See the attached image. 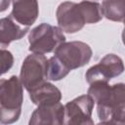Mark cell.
<instances>
[{
	"label": "cell",
	"mask_w": 125,
	"mask_h": 125,
	"mask_svg": "<svg viewBox=\"0 0 125 125\" xmlns=\"http://www.w3.org/2000/svg\"><path fill=\"white\" fill-rule=\"evenodd\" d=\"M70 71L65 68L62 63L55 57H51L47 62V68H46V77L52 81H59L64 78Z\"/></svg>",
	"instance_id": "15"
},
{
	"label": "cell",
	"mask_w": 125,
	"mask_h": 125,
	"mask_svg": "<svg viewBox=\"0 0 125 125\" xmlns=\"http://www.w3.org/2000/svg\"><path fill=\"white\" fill-rule=\"evenodd\" d=\"M95 102L88 94L81 95L70 102L66 103L64 106V122L67 125H92V112Z\"/></svg>",
	"instance_id": "6"
},
{
	"label": "cell",
	"mask_w": 125,
	"mask_h": 125,
	"mask_svg": "<svg viewBox=\"0 0 125 125\" xmlns=\"http://www.w3.org/2000/svg\"><path fill=\"white\" fill-rule=\"evenodd\" d=\"M14 64V56L13 54L6 50L0 48V76L7 73Z\"/></svg>",
	"instance_id": "16"
},
{
	"label": "cell",
	"mask_w": 125,
	"mask_h": 125,
	"mask_svg": "<svg viewBox=\"0 0 125 125\" xmlns=\"http://www.w3.org/2000/svg\"><path fill=\"white\" fill-rule=\"evenodd\" d=\"M88 95L97 104V113L102 124L123 125L125 122V85L95 81L90 84Z\"/></svg>",
	"instance_id": "1"
},
{
	"label": "cell",
	"mask_w": 125,
	"mask_h": 125,
	"mask_svg": "<svg viewBox=\"0 0 125 125\" xmlns=\"http://www.w3.org/2000/svg\"><path fill=\"white\" fill-rule=\"evenodd\" d=\"M47 62L44 55L35 53L28 55L23 60L19 78L28 93L46 81Z\"/></svg>",
	"instance_id": "5"
},
{
	"label": "cell",
	"mask_w": 125,
	"mask_h": 125,
	"mask_svg": "<svg viewBox=\"0 0 125 125\" xmlns=\"http://www.w3.org/2000/svg\"><path fill=\"white\" fill-rule=\"evenodd\" d=\"M11 4V0H0V13L6 11Z\"/></svg>",
	"instance_id": "17"
},
{
	"label": "cell",
	"mask_w": 125,
	"mask_h": 125,
	"mask_svg": "<svg viewBox=\"0 0 125 125\" xmlns=\"http://www.w3.org/2000/svg\"><path fill=\"white\" fill-rule=\"evenodd\" d=\"M65 41L63 31L59 27L42 22L29 31V51L35 54H48Z\"/></svg>",
	"instance_id": "3"
},
{
	"label": "cell",
	"mask_w": 125,
	"mask_h": 125,
	"mask_svg": "<svg viewBox=\"0 0 125 125\" xmlns=\"http://www.w3.org/2000/svg\"><path fill=\"white\" fill-rule=\"evenodd\" d=\"M102 14L105 19L112 21L122 22L125 16L124 0H104L102 5Z\"/></svg>",
	"instance_id": "13"
},
{
	"label": "cell",
	"mask_w": 125,
	"mask_h": 125,
	"mask_svg": "<svg viewBox=\"0 0 125 125\" xmlns=\"http://www.w3.org/2000/svg\"><path fill=\"white\" fill-rule=\"evenodd\" d=\"M78 7L83 16L85 23H97L103 19L101 5L95 1L83 0L78 3Z\"/></svg>",
	"instance_id": "14"
},
{
	"label": "cell",
	"mask_w": 125,
	"mask_h": 125,
	"mask_svg": "<svg viewBox=\"0 0 125 125\" xmlns=\"http://www.w3.org/2000/svg\"><path fill=\"white\" fill-rule=\"evenodd\" d=\"M64 122V106L59 102L51 104L37 105L32 112L29 125H62Z\"/></svg>",
	"instance_id": "9"
},
{
	"label": "cell",
	"mask_w": 125,
	"mask_h": 125,
	"mask_svg": "<svg viewBox=\"0 0 125 125\" xmlns=\"http://www.w3.org/2000/svg\"><path fill=\"white\" fill-rule=\"evenodd\" d=\"M29 98L36 105L51 104L61 102L62 92L54 84L45 81L29 92Z\"/></svg>",
	"instance_id": "12"
},
{
	"label": "cell",
	"mask_w": 125,
	"mask_h": 125,
	"mask_svg": "<svg viewBox=\"0 0 125 125\" xmlns=\"http://www.w3.org/2000/svg\"><path fill=\"white\" fill-rule=\"evenodd\" d=\"M59 27L66 33H75L81 30L85 23L78 3L65 1L61 3L56 11Z\"/></svg>",
	"instance_id": "8"
},
{
	"label": "cell",
	"mask_w": 125,
	"mask_h": 125,
	"mask_svg": "<svg viewBox=\"0 0 125 125\" xmlns=\"http://www.w3.org/2000/svg\"><path fill=\"white\" fill-rule=\"evenodd\" d=\"M23 103V86L20 78L12 75L0 79V123L12 124L19 120Z\"/></svg>",
	"instance_id": "2"
},
{
	"label": "cell",
	"mask_w": 125,
	"mask_h": 125,
	"mask_svg": "<svg viewBox=\"0 0 125 125\" xmlns=\"http://www.w3.org/2000/svg\"><path fill=\"white\" fill-rule=\"evenodd\" d=\"M124 70L123 61L115 54L105 55L97 64L88 68L85 73L86 81L90 84L95 81L108 82L119 76Z\"/></svg>",
	"instance_id": "7"
},
{
	"label": "cell",
	"mask_w": 125,
	"mask_h": 125,
	"mask_svg": "<svg viewBox=\"0 0 125 125\" xmlns=\"http://www.w3.org/2000/svg\"><path fill=\"white\" fill-rule=\"evenodd\" d=\"M27 31L29 27L19 24L10 16L0 19V47H8L13 41L22 38Z\"/></svg>",
	"instance_id": "11"
},
{
	"label": "cell",
	"mask_w": 125,
	"mask_h": 125,
	"mask_svg": "<svg viewBox=\"0 0 125 125\" xmlns=\"http://www.w3.org/2000/svg\"><path fill=\"white\" fill-rule=\"evenodd\" d=\"M54 53V56L69 71L87 64L93 55L91 47L82 41H64L56 48Z\"/></svg>",
	"instance_id": "4"
},
{
	"label": "cell",
	"mask_w": 125,
	"mask_h": 125,
	"mask_svg": "<svg viewBox=\"0 0 125 125\" xmlns=\"http://www.w3.org/2000/svg\"><path fill=\"white\" fill-rule=\"evenodd\" d=\"M13 9L10 17L22 26L29 27L38 18L39 6L37 0H12Z\"/></svg>",
	"instance_id": "10"
},
{
	"label": "cell",
	"mask_w": 125,
	"mask_h": 125,
	"mask_svg": "<svg viewBox=\"0 0 125 125\" xmlns=\"http://www.w3.org/2000/svg\"><path fill=\"white\" fill-rule=\"evenodd\" d=\"M11 1H12V0H11Z\"/></svg>",
	"instance_id": "18"
}]
</instances>
